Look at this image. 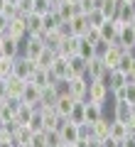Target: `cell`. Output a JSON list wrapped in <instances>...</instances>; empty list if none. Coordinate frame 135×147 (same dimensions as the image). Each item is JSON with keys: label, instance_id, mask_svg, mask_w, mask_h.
Segmentation results:
<instances>
[{"label": "cell", "instance_id": "cell-1", "mask_svg": "<svg viewBox=\"0 0 135 147\" xmlns=\"http://www.w3.org/2000/svg\"><path fill=\"white\" fill-rule=\"evenodd\" d=\"M86 100L88 103H96V105H103L111 100V91L103 81H88V93H86Z\"/></svg>", "mask_w": 135, "mask_h": 147}, {"label": "cell", "instance_id": "cell-2", "mask_svg": "<svg viewBox=\"0 0 135 147\" xmlns=\"http://www.w3.org/2000/svg\"><path fill=\"white\" fill-rule=\"evenodd\" d=\"M44 52V37H25L20 44V54L32 61H37V57Z\"/></svg>", "mask_w": 135, "mask_h": 147}, {"label": "cell", "instance_id": "cell-3", "mask_svg": "<svg viewBox=\"0 0 135 147\" xmlns=\"http://www.w3.org/2000/svg\"><path fill=\"white\" fill-rule=\"evenodd\" d=\"M35 61L32 59H27V57H15V61H12V76L15 79H20V81H30V76H32V71H35Z\"/></svg>", "mask_w": 135, "mask_h": 147}, {"label": "cell", "instance_id": "cell-4", "mask_svg": "<svg viewBox=\"0 0 135 147\" xmlns=\"http://www.w3.org/2000/svg\"><path fill=\"white\" fill-rule=\"evenodd\" d=\"M123 54H128L123 47H118V44H108L98 59L106 64V69H108V71H113V69H118V64H120V59H123Z\"/></svg>", "mask_w": 135, "mask_h": 147}, {"label": "cell", "instance_id": "cell-5", "mask_svg": "<svg viewBox=\"0 0 135 147\" xmlns=\"http://www.w3.org/2000/svg\"><path fill=\"white\" fill-rule=\"evenodd\" d=\"M49 76H52V81H64V79H71V71H69V59L66 57H54V61L49 64Z\"/></svg>", "mask_w": 135, "mask_h": 147}, {"label": "cell", "instance_id": "cell-6", "mask_svg": "<svg viewBox=\"0 0 135 147\" xmlns=\"http://www.w3.org/2000/svg\"><path fill=\"white\" fill-rule=\"evenodd\" d=\"M88 93V79L86 76H71L69 79V96L74 100H86Z\"/></svg>", "mask_w": 135, "mask_h": 147}, {"label": "cell", "instance_id": "cell-7", "mask_svg": "<svg viewBox=\"0 0 135 147\" xmlns=\"http://www.w3.org/2000/svg\"><path fill=\"white\" fill-rule=\"evenodd\" d=\"M115 44L123 47L125 52L130 54L135 49V30L130 25H120V22H118V39H115Z\"/></svg>", "mask_w": 135, "mask_h": 147}, {"label": "cell", "instance_id": "cell-8", "mask_svg": "<svg viewBox=\"0 0 135 147\" xmlns=\"http://www.w3.org/2000/svg\"><path fill=\"white\" fill-rule=\"evenodd\" d=\"M59 140H62V145H76L79 142V125L71 120H64L62 127H59Z\"/></svg>", "mask_w": 135, "mask_h": 147}, {"label": "cell", "instance_id": "cell-9", "mask_svg": "<svg viewBox=\"0 0 135 147\" xmlns=\"http://www.w3.org/2000/svg\"><path fill=\"white\" fill-rule=\"evenodd\" d=\"M7 37H12V39H17V42H22L27 37V25H25V17H20V15H15V17H10V22H7V32H5Z\"/></svg>", "mask_w": 135, "mask_h": 147}, {"label": "cell", "instance_id": "cell-10", "mask_svg": "<svg viewBox=\"0 0 135 147\" xmlns=\"http://www.w3.org/2000/svg\"><path fill=\"white\" fill-rule=\"evenodd\" d=\"M74 105H76V100H74L71 96H57V100H54V113H57L62 120H69Z\"/></svg>", "mask_w": 135, "mask_h": 147}, {"label": "cell", "instance_id": "cell-11", "mask_svg": "<svg viewBox=\"0 0 135 147\" xmlns=\"http://www.w3.org/2000/svg\"><path fill=\"white\" fill-rule=\"evenodd\" d=\"M111 120H115V123H125L128 125L130 123V110H133V105H128V103H120V100H111Z\"/></svg>", "mask_w": 135, "mask_h": 147}, {"label": "cell", "instance_id": "cell-12", "mask_svg": "<svg viewBox=\"0 0 135 147\" xmlns=\"http://www.w3.org/2000/svg\"><path fill=\"white\" fill-rule=\"evenodd\" d=\"M106 74H108V69H106V64L101 61L98 57H94L88 61V66H86V79L88 81H103Z\"/></svg>", "mask_w": 135, "mask_h": 147}, {"label": "cell", "instance_id": "cell-13", "mask_svg": "<svg viewBox=\"0 0 135 147\" xmlns=\"http://www.w3.org/2000/svg\"><path fill=\"white\" fill-rule=\"evenodd\" d=\"M135 17V5L128 3V0H118V10H115V20L113 22H120V25H130Z\"/></svg>", "mask_w": 135, "mask_h": 147}, {"label": "cell", "instance_id": "cell-14", "mask_svg": "<svg viewBox=\"0 0 135 147\" xmlns=\"http://www.w3.org/2000/svg\"><path fill=\"white\" fill-rule=\"evenodd\" d=\"M101 118H106V108L86 100V103H83V123H86V125H94V123H98Z\"/></svg>", "mask_w": 135, "mask_h": 147}, {"label": "cell", "instance_id": "cell-15", "mask_svg": "<svg viewBox=\"0 0 135 147\" xmlns=\"http://www.w3.org/2000/svg\"><path fill=\"white\" fill-rule=\"evenodd\" d=\"M103 84L108 86V91L113 93V91H118V88H123L125 84H128V76H125L120 69H113V71H108L106 74V79H103Z\"/></svg>", "mask_w": 135, "mask_h": 147}, {"label": "cell", "instance_id": "cell-16", "mask_svg": "<svg viewBox=\"0 0 135 147\" xmlns=\"http://www.w3.org/2000/svg\"><path fill=\"white\" fill-rule=\"evenodd\" d=\"M54 12H57V17H59L62 22H69L71 17L81 15V10H79V3H74V0H64V3H62V5H59Z\"/></svg>", "mask_w": 135, "mask_h": 147}, {"label": "cell", "instance_id": "cell-17", "mask_svg": "<svg viewBox=\"0 0 135 147\" xmlns=\"http://www.w3.org/2000/svg\"><path fill=\"white\" fill-rule=\"evenodd\" d=\"M111 100H120V103H128V105H135V84H125L123 88L113 91L111 93Z\"/></svg>", "mask_w": 135, "mask_h": 147}, {"label": "cell", "instance_id": "cell-18", "mask_svg": "<svg viewBox=\"0 0 135 147\" xmlns=\"http://www.w3.org/2000/svg\"><path fill=\"white\" fill-rule=\"evenodd\" d=\"M27 25V37H44V22H42V15H27L25 17Z\"/></svg>", "mask_w": 135, "mask_h": 147}, {"label": "cell", "instance_id": "cell-19", "mask_svg": "<svg viewBox=\"0 0 135 147\" xmlns=\"http://www.w3.org/2000/svg\"><path fill=\"white\" fill-rule=\"evenodd\" d=\"M20 44L17 39H12V37L3 34V44H0V57H7V59H15L20 57Z\"/></svg>", "mask_w": 135, "mask_h": 147}, {"label": "cell", "instance_id": "cell-20", "mask_svg": "<svg viewBox=\"0 0 135 147\" xmlns=\"http://www.w3.org/2000/svg\"><path fill=\"white\" fill-rule=\"evenodd\" d=\"M98 34H101L103 44H115V39H118V22H103L98 27Z\"/></svg>", "mask_w": 135, "mask_h": 147}, {"label": "cell", "instance_id": "cell-21", "mask_svg": "<svg viewBox=\"0 0 135 147\" xmlns=\"http://www.w3.org/2000/svg\"><path fill=\"white\" fill-rule=\"evenodd\" d=\"M128 135H133V132H130V125L111 120V125H108V137H111V140H115V142H123Z\"/></svg>", "mask_w": 135, "mask_h": 147}, {"label": "cell", "instance_id": "cell-22", "mask_svg": "<svg viewBox=\"0 0 135 147\" xmlns=\"http://www.w3.org/2000/svg\"><path fill=\"white\" fill-rule=\"evenodd\" d=\"M66 25H69V30H71V37H83V34L88 32V20H86V15L71 17Z\"/></svg>", "mask_w": 135, "mask_h": 147}, {"label": "cell", "instance_id": "cell-23", "mask_svg": "<svg viewBox=\"0 0 135 147\" xmlns=\"http://www.w3.org/2000/svg\"><path fill=\"white\" fill-rule=\"evenodd\" d=\"M30 137H32V132L27 130L25 125H15V130H12V135H10V142L15 147H27L30 145Z\"/></svg>", "mask_w": 135, "mask_h": 147}, {"label": "cell", "instance_id": "cell-24", "mask_svg": "<svg viewBox=\"0 0 135 147\" xmlns=\"http://www.w3.org/2000/svg\"><path fill=\"white\" fill-rule=\"evenodd\" d=\"M27 84L37 86V88H47V86L52 84V76H49L47 69H39V66H37L35 71H32V76H30V81H27Z\"/></svg>", "mask_w": 135, "mask_h": 147}, {"label": "cell", "instance_id": "cell-25", "mask_svg": "<svg viewBox=\"0 0 135 147\" xmlns=\"http://www.w3.org/2000/svg\"><path fill=\"white\" fill-rule=\"evenodd\" d=\"M5 81H7V98L22 100V93H25L27 81H20V79H15V76H10V79H5Z\"/></svg>", "mask_w": 135, "mask_h": 147}, {"label": "cell", "instance_id": "cell-26", "mask_svg": "<svg viewBox=\"0 0 135 147\" xmlns=\"http://www.w3.org/2000/svg\"><path fill=\"white\" fill-rule=\"evenodd\" d=\"M108 125H111V118H108V115L101 118L98 123H94V125H91V137L98 140V142H103L106 137H108Z\"/></svg>", "mask_w": 135, "mask_h": 147}, {"label": "cell", "instance_id": "cell-27", "mask_svg": "<svg viewBox=\"0 0 135 147\" xmlns=\"http://www.w3.org/2000/svg\"><path fill=\"white\" fill-rule=\"evenodd\" d=\"M98 12L101 17H103L106 22H113L115 20V10H118V3H113V0H98Z\"/></svg>", "mask_w": 135, "mask_h": 147}, {"label": "cell", "instance_id": "cell-28", "mask_svg": "<svg viewBox=\"0 0 135 147\" xmlns=\"http://www.w3.org/2000/svg\"><path fill=\"white\" fill-rule=\"evenodd\" d=\"M39 93H42V88H37V86L27 84V86H25V93H22V103H25V105H32V108H37V105H39Z\"/></svg>", "mask_w": 135, "mask_h": 147}, {"label": "cell", "instance_id": "cell-29", "mask_svg": "<svg viewBox=\"0 0 135 147\" xmlns=\"http://www.w3.org/2000/svg\"><path fill=\"white\" fill-rule=\"evenodd\" d=\"M86 66L88 61L81 57H69V71H71V76H86Z\"/></svg>", "mask_w": 135, "mask_h": 147}, {"label": "cell", "instance_id": "cell-30", "mask_svg": "<svg viewBox=\"0 0 135 147\" xmlns=\"http://www.w3.org/2000/svg\"><path fill=\"white\" fill-rule=\"evenodd\" d=\"M27 130L30 132H44V113H42L39 108H35L30 123H27Z\"/></svg>", "mask_w": 135, "mask_h": 147}, {"label": "cell", "instance_id": "cell-31", "mask_svg": "<svg viewBox=\"0 0 135 147\" xmlns=\"http://www.w3.org/2000/svg\"><path fill=\"white\" fill-rule=\"evenodd\" d=\"M42 22H44V34H52V32H57V27L62 25V20L57 17V12H47V15H42Z\"/></svg>", "mask_w": 135, "mask_h": 147}, {"label": "cell", "instance_id": "cell-32", "mask_svg": "<svg viewBox=\"0 0 135 147\" xmlns=\"http://www.w3.org/2000/svg\"><path fill=\"white\" fill-rule=\"evenodd\" d=\"M32 113H35V108H32V105L20 103V108H17V113H15V123H17V125H25V127H27V123H30Z\"/></svg>", "mask_w": 135, "mask_h": 147}, {"label": "cell", "instance_id": "cell-33", "mask_svg": "<svg viewBox=\"0 0 135 147\" xmlns=\"http://www.w3.org/2000/svg\"><path fill=\"white\" fill-rule=\"evenodd\" d=\"M76 57H81V59H86V61H91V59L96 57V47L79 37V52H76Z\"/></svg>", "mask_w": 135, "mask_h": 147}, {"label": "cell", "instance_id": "cell-34", "mask_svg": "<svg viewBox=\"0 0 135 147\" xmlns=\"http://www.w3.org/2000/svg\"><path fill=\"white\" fill-rule=\"evenodd\" d=\"M54 57H57V52H52L49 47H44V52L37 57V61H35V66H39V69H49V64L54 61Z\"/></svg>", "mask_w": 135, "mask_h": 147}, {"label": "cell", "instance_id": "cell-35", "mask_svg": "<svg viewBox=\"0 0 135 147\" xmlns=\"http://www.w3.org/2000/svg\"><path fill=\"white\" fill-rule=\"evenodd\" d=\"M52 3L49 0H32V12L35 15H47V12H52Z\"/></svg>", "mask_w": 135, "mask_h": 147}, {"label": "cell", "instance_id": "cell-36", "mask_svg": "<svg viewBox=\"0 0 135 147\" xmlns=\"http://www.w3.org/2000/svg\"><path fill=\"white\" fill-rule=\"evenodd\" d=\"M12 5H15V12H17L20 17L32 15V0H15Z\"/></svg>", "mask_w": 135, "mask_h": 147}, {"label": "cell", "instance_id": "cell-37", "mask_svg": "<svg viewBox=\"0 0 135 147\" xmlns=\"http://www.w3.org/2000/svg\"><path fill=\"white\" fill-rule=\"evenodd\" d=\"M12 61H15V59L0 57V79H10L12 76Z\"/></svg>", "mask_w": 135, "mask_h": 147}, {"label": "cell", "instance_id": "cell-38", "mask_svg": "<svg viewBox=\"0 0 135 147\" xmlns=\"http://www.w3.org/2000/svg\"><path fill=\"white\" fill-rule=\"evenodd\" d=\"M81 39H86L88 44H94V47H96V44L101 42V34H98V27H88V32H86V34L81 37Z\"/></svg>", "mask_w": 135, "mask_h": 147}, {"label": "cell", "instance_id": "cell-39", "mask_svg": "<svg viewBox=\"0 0 135 147\" xmlns=\"http://www.w3.org/2000/svg\"><path fill=\"white\" fill-rule=\"evenodd\" d=\"M27 147H47V137H44V132H32L30 145H27Z\"/></svg>", "mask_w": 135, "mask_h": 147}, {"label": "cell", "instance_id": "cell-40", "mask_svg": "<svg viewBox=\"0 0 135 147\" xmlns=\"http://www.w3.org/2000/svg\"><path fill=\"white\" fill-rule=\"evenodd\" d=\"M44 137H47V147H62L59 132H44Z\"/></svg>", "mask_w": 135, "mask_h": 147}, {"label": "cell", "instance_id": "cell-41", "mask_svg": "<svg viewBox=\"0 0 135 147\" xmlns=\"http://www.w3.org/2000/svg\"><path fill=\"white\" fill-rule=\"evenodd\" d=\"M130 84H135V54H130V64H128V71H125Z\"/></svg>", "mask_w": 135, "mask_h": 147}, {"label": "cell", "instance_id": "cell-42", "mask_svg": "<svg viewBox=\"0 0 135 147\" xmlns=\"http://www.w3.org/2000/svg\"><path fill=\"white\" fill-rule=\"evenodd\" d=\"M7 98V81L5 79H0V103Z\"/></svg>", "mask_w": 135, "mask_h": 147}, {"label": "cell", "instance_id": "cell-43", "mask_svg": "<svg viewBox=\"0 0 135 147\" xmlns=\"http://www.w3.org/2000/svg\"><path fill=\"white\" fill-rule=\"evenodd\" d=\"M7 22H10V17L0 15V34H5V32H7Z\"/></svg>", "mask_w": 135, "mask_h": 147}, {"label": "cell", "instance_id": "cell-44", "mask_svg": "<svg viewBox=\"0 0 135 147\" xmlns=\"http://www.w3.org/2000/svg\"><path fill=\"white\" fill-rule=\"evenodd\" d=\"M120 147H135V135H128L123 142H120Z\"/></svg>", "mask_w": 135, "mask_h": 147}, {"label": "cell", "instance_id": "cell-45", "mask_svg": "<svg viewBox=\"0 0 135 147\" xmlns=\"http://www.w3.org/2000/svg\"><path fill=\"white\" fill-rule=\"evenodd\" d=\"M101 147H120V142H115V140H111V137H106V140L101 142Z\"/></svg>", "mask_w": 135, "mask_h": 147}, {"label": "cell", "instance_id": "cell-46", "mask_svg": "<svg viewBox=\"0 0 135 147\" xmlns=\"http://www.w3.org/2000/svg\"><path fill=\"white\" fill-rule=\"evenodd\" d=\"M10 5H12L10 0H0V15H5V10H7Z\"/></svg>", "mask_w": 135, "mask_h": 147}, {"label": "cell", "instance_id": "cell-47", "mask_svg": "<svg viewBox=\"0 0 135 147\" xmlns=\"http://www.w3.org/2000/svg\"><path fill=\"white\" fill-rule=\"evenodd\" d=\"M49 3H52V7H54V10H57V7H59V5H62V3H64V0H49Z\"/></svg>", "mask_w": 135, "mask_h": 147}, {"label": "cell", "instance_id": "cell-48", "mask_svg": "<svg viewBox=\"0 0 135 147\" xmlns=\"http://www.w3.org/2000/svg\"><path fill=\"white\" fill-rule=\"evenodd\" d=\"M0 147H15L12 142H0Z\"/></svg>", "mask_w": 135, "mask_h": 147}, {"label": "cell", "instance_id": "cell-49", "mask_svg": "<svg viewBox=\"0 0 135 147\" xmlns=\"http://www.w3.org/2000/svg\"><path fill=\"white\" fill-rule=\"evenodd\" d=\"M130 27H133V30H135V17H133V22H130Z\"/></svg>", "mask_w": 135, "mask_h": 147}, {"label": "cell", "instance_id": "cell-50", "mask_svg": "<svg viewBox=\"0 0 135 147\" xmlns=\"http://www.w3.org/2000/svg\"><path fill=\"white\" fill-rule=\"evenodd\" d=\"M64 147H79V145H64Z\"/></svg>", "mask_w": 135, "mask_h": 147}, {"label": "cell", "instance_id": "cell-51", "mask_svg": "<svg viewBox=\"0 0 135 147\" xmlns=\"http://www.w3.org/2000/svg\"><path fill=\"white\" fill-rule=\"evenodd\" d=\"M0 44H3V34H0Z\"/></svg>", "mask_w": 135, "mask_h": 147}, {"label": "cell", "instance_id": "cell-52", "mask_svg": "<svg viewBox=\"0 0 135 147\" xmlns=\"http://www.w3.org/2000/svg\"><path fill=\"white\" fill-rule=\"evenodd\" d=\"M128 3H135V0H128Z\"/></svg>", "mask_w": 135, "mask_h": 147}, {"label": "cell", "instance_id": "cell-53", "mask_svg": "<svg viewBox=\"0 0 135 147\" xmlns=\"http://www.w3.org/2000/svg\"><path fill=\"white\" fill-rule=\"evenodd\" d=\"M130 54H135V49H133V52H130Z\"/></svg>", "mask_w": 135, "mask_h": 147}, {"label": "cell", "instance_id": "cell-54", "mask_svg": "<svg viewBox=\"0 0 135 147\" xmlns=\"http://www.w3.org/2000/svg\"><path fill=\"white\" fill-rule=\"evenodd\" d=\"M113 3H118V0H113Z\"/></svg>", "mask_w": 135, "mask_h": 147}, {"label": "cell", "instance_id": "cell-55", "mask_svg": "<svg viewBox=\"0 0 135 147\" xmlns=\"http://www.w3.org/2000/svg\"><path fill=\"white\" fill-rule=\"evenodd\" d=\"M0 142H3V137H0Z\"/></svg>", "mask_w": 135, "mask_h": 147}, {"label": "cell", "instance_id": "cell-56", "mask_svg": "<svg viewBox=\"0 0 135 147\" xmlns=\"http://www.w3.org/2000/svg\"><path fill=\"white\" fill-rule=\"evenodd\" d=\"M74 3H76V0H74Z\"/></svg>", "mask_w": 135, "mask_h": 147}, {"label": "cell", "instance_id": "cell-57", "mask_svg": "<svg viewBox=\"0 0 135 147\" xmlns=\"http://www.w3.org/2000/svg\"><path fill=\"white\" fill-rule=\"evenodd\" d=\"M133 5H135V3H133Z\"/></svg>", "mask_w": 135, "mask_h": 147}]
</instances>
